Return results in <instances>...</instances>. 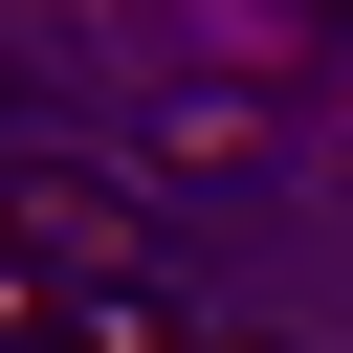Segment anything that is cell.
Masks as SVG:
<instances>
[{
    "instance_id": "1",
    "label": "cell",
    "mask_w": 353,
    "mask_h": 353,
    "mask_svg": "<svg viewBox=\"0 0 353 353\" xmlns=\"http://www.w3.org/2000/svg\"><path fill=\"white\" fill-rule=\"evenodd\" d=\"M22 243H44L66 287H132V199H110V176H22Z\"/></svg>"
},
{
    "instance_id": "2",
    "label": "cell",
    "mask_w": 353,
    "mask_h": 353,
    "mask_svg": "<svg viewBox=\"0 0 353 353\" xmlns=\"http://www.w3.org/2000/svg\"><path fill=\"white\" fill-rule=\"evenodd\" d=\"M22 331H66V265H44L22 221H0V353H22Z\"/></svg>"
},
{
    "instance_id": "3",
    "label": "cell",
    "mask_w": 353,
    "mask_h": 353,
    "mask_svg": "<svg viewBox=\"0 0 353 353\" xmlns=\"http://www.w3.org/2000/svg\"><path fill=\"white\" fill-rule=\"evenodd\" d=\"M199 353H287V331H199Z\"/></svg>"
},
{
    "instance_id": "4",
    "label": "cell",
    "mask_w": 353,
    "mask_h": 353,
    "mask_svg": "<svg viewBox=\"0 0 353 353\" xmlns=\"http://www.w3.org/2000/svg\"><path fill=\"white\" fill-rule=\"evenodd\" d=\"M22 353H88V331H22Z\"/></svg>"
}]
</instances>
